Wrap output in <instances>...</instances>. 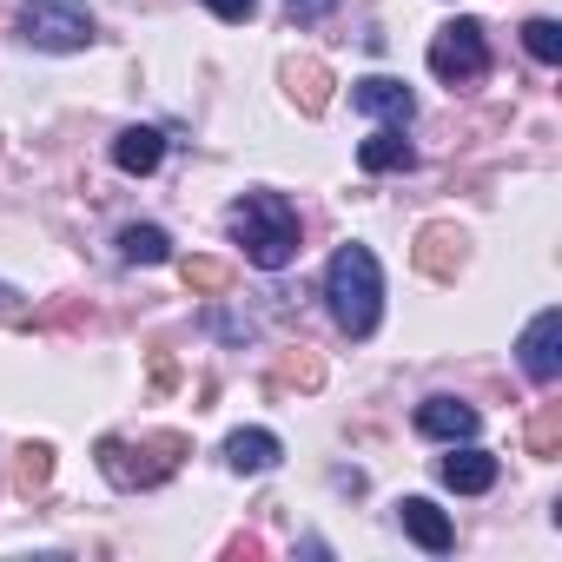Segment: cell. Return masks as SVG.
Returning <instances> with one entry per match:
<instances>
[{
    "label": "cell",
    "instance_id": "obj_1",
    "mask_svg": "<svg viewBox=\"0 0 562 562\" xmlns=\"http://www.w3.org/2000/svg\"><path fill=\"white\" fill-rule=\"evenodd\" d=\"M325 305H331V318H338L345 338H371L378 331V318H384V265H378L371 245L351 238V245L331 251V265H325Z\"/></svg>",
    "mask_w": 562,
    "mask_h": 562
},
{
    "label": "cell",
    "instance_id": "obj_2",
    "mask_svg": "<svg viewBox=\"0 0 562 562\" xmlns=\"http://www.w3.org/2000/svg\"><path fill=\"white\" fill-rule=\"evenodd\" d=\"M232 238L245 245V258L258 271H285L299 258V212L292 199H278V192H245L232 205Z\"/></svg>",
    "mask_w": 562,
    "mask_h": 562
},
{
    "label": "cell",
    "instance_id": "obj_3",
    "mask_svg": "<svg viewBox=\"0 0 562 562\" xmlns=\"http://www.w3.org/2000/svg\"><path fill=\"white\" fill-rule=\"evenodd\" d=\"M186 450H192V443H186L179 430H159V437H146V443L106 437V443H100V470H106V483H120V490H153V483H166V476L179 470Z\"/></svg>",
    "mask_w": 562,
    "mask_h": 562
},
{
    "label": "cell",
    "instance_id": "obj_4",
    "mask_svg": "<svg viewBox=\"0 0 562 562\" xmlns=\"http://www.w3.org/2000/svg\"><path fill=\"white\" fill-rule=\"evenodd\" d=\"M21 41L41 54H80V47H93V8L87 0H27Z\"/></svg>",
    "mask_w": 562,
    "mask_h": 562
},
{
    "label": "cell",
    "instance_id": "obj_5",
    "mask_svg": "<svg viewBox=\"0 0 562 562\" xmlns=\"http://www.w3.org/2000/svg\"><path fill=\"white\" fill-rule=\"evenodd\" d=\"M430 74L443 87H476L490 74V41H483V21H450L430 34Z\"/></svg>",
    "mask_w": 562,
    "mask_h": 562
},
{
    "label": "cell",
    "instance_id": "obj_6",
    "mask_svg": "<svg viewBox=\"0 0 562 562\" xmlns=\"http://www.w3.org/2000/svg\"><path fill=\"white\" fill-rule=\"evenodd\" d=\"M516 358H522L529 384H555V378H562V312H555V305L529 318V331H522Z\"/></svg>",
    "mask_w": 562,
    "mask_h": 562
},
{
    "label": "cell",
    "instance_id": "obj_7",
    "mask_svg": "<svg viewBox=\"0 0 562 562\" xmlns=\"http://www.w3.org/2000/svg\"><path fill=\"white\" fill-rule=\"evenodd\" d=\"M351 106H358V113H371V120H391V126H411V113H417L411 87H404V80H391V74L358 80V87H351Z\"/></svg>",
    "mask_w": 562,
    "mask_h": 562
},
{
    "label": "cell",
    "instance_id": "obj_8",
    "mask_svg": "<svg viewBox=\"0 0 562 562\" xmlns=\"http://www.w3.org/2000/svg\"><path fill=\"white\" fill-rule=\"evenodd\" d=\"M476 404H463V397H424L417 404V430L424 437H437V443H470L476 437Z\"/></svg>",
    "mask_w": 562,
    "mask_h": 562
},
{
    "label": "cell",
    "instance_id": "obj_9",
    "mask_svg": "<svg viewBox=\"0 0 562 562\" xmlns=\"http://www.w3.org/2000/svg\"><path fill=\"white\" fill-rule=\"evenodd\" d=\"M411 258H417L424 278H457V271H463V232H457V225H424Z\"/></svg>",
    "mask_w": 562,
    "mask_h": 562
},
{
    "label": "cell",
    "instance_id": "obj_10",
    "mask_svg": "<svg viewBox=\"0 0 562 562\" xmlns=\"http://www.w3.org/2000/svg\"><path fill=\"white\" fill-rule=\"evenodd\" d=\"M437 476H443V490H457V496H483V490L496 483V457L476 450V443H463V450H450V457L437 463Z\"/></svg>",
    "mask_w": 562,
    "mask_h": 562
},
{
    "label": "cell",
    "instance_id": "obj_11",
    "mask_svg": "<svg viewBox=\"0 0 562 562\" xmlns=\"http://www.w3.org/2000/svg\"><path fill=\"white\" fill-rule=\"evenodd\" d=\"M397 522H404V536H411V542H424L430 555H443V549L457 542L450 516H443V509H437L430 496H404V503H397Z\"/></svg>",
    "mask_w": 562,
    "mask_h": 562
},
{
    "label": "cell",
    "instance_id": "obj_12",
    "mask_svg": "<svg viewBox=\"0 0 562 562\" xmlns=\"http://www.w3.org/2000/svg\"><path fill=\"white\" fill-rule=\"evenodd\" d=\"M159 159H166V133H159V126H126V133L113 139V166L133 172V179L159 172Z\"/></svg>",
    "mask_w": 562,
    "mask_h": 562
},
{
    "label": "cell",
    "instance_id": "obj_13",
    "mask_svg": "<svg viewBox=\"0 0 562 562\" xmlns=\"http://www.w3.org/2000/svg\"><path fill=\"white\" fill-rule=\"evenodd\" d=\"M278 457H285V443H278L271 430H232V437H225V463H232L238 476H265Z\"/></svg>",
    "mask_w": 562,
    "mask_h": 562
},
{
    "label": "cell",
    "instance_id": "obj_14",
    "mask_svg": "<svg viewBox=\"0 0 562 562\" xmlns=\"http://www.w3.org/2000/svg\"><path fill=\"white\" fill-rule=\"evenodd\" d=\"M358 166H364V172H411V166H417V146L404 139V126H384V133H371V139L358 146Z\"/></svg>",
    "mask_w": 562,
    "mask_h": 562
},
{
    "label": "cell",
    "instance_id": "obj_15",
    "mask_svg": "<svg viewBox=\"0 0 562 562\" xmlns=\"http://www.w3.org/2000/svg\"><path fill=\"white\" fill-rule=\"evenodd\" d=\"M285 87H292L299 113H325L331 106V67L325 60H292L285 67Z\"/></svg>",
    "mask_w": 562,
    "mask_h": 562
},
{
    "label": "cell",
    "instance_id": "obj_16",
    "mask_svg": "<svg viewBox=\"0 0 562 562\" xmlns=\"http://www.w3.org/2000/svg\"><path fill=\"white\" fill-rule=\"evenodd\" d=\"M120 258H126V265H166V258H172L166 225H126V232H120Z\"/></svg>",
    "mask_w": 562,
    "mask_h": 562
},
{
    "label": "cell",
    "instance_id": "obj_17",
    "mask_svg": "<svg viewBox=\"0 0 562 562\" xmlns=\"http://www.w3.org/2000/svg\"><path fill=\"white\" fill-rule=\"evenodd\" d=\"M179 278H186V292H199V299H212V292H225V285H232V271H225L218 258H186V265H179Z\"/></svg>",
    "mask_w": 562,
    "mask_h": 562
},
{
    "label": "cell",
    "instance_id": "obj_18",
    "mask_svg": "<svg viewBox=\"0 0 562 562\" xmlns=\"http://www.w3.org/2000/svg\"><path fill=\"white\" fill-rule=\"evenodd\" d=\"M522 47H529V60L555 67V60H562V27H555V21H529V27H522Z\"/></svg>",
    "mask_w": 562,
    "mask_h": 562
},
{
    "label": "cell",
    "instance_id": "obj_19",
    "mask_svg": "<svg viewBox=\"0 0 562 562\" xmlns=\"http://www.w3.org/2000/svg\"><path fill=\"white\" fill-rule=\"evenodd\" d=\"M47 476H54V450H47V443H27L21 463H14V483H21V490H41Z\"/></svg>",
    "mask_w": 562,
    "mask_h": 562
},
{
    "label": "cell",
    "instance_id": "obj_20",
    "mask_svg": "<svg viewBox=\"0 0 562 562\" xmlns=\"http://www.w3.org/2000/svg\"><path fill=\"white\" fill-rule=\"evenodd\" d=\"M555 443H562V404H549V411L529 424V450H536V457H555Z\"/></svg>",
    "mask_w": 562,
    "mask_h": 562
},
{
    "label": "cell",
    "instance_id": "obj_21",
    "mask_svg": "<svg viewBox=\"0 0 562 562\" xmlns=\"http://www.w3.org/2000/svg\"><path fill=\"white\" fill-rule=\"evenodd\" d=\"M318 378H325V364L305 351V358H292V364H278V384H305V391H318Z\"/></svg>",
    "mask_w": 562,
    "mask_h": 562
},
{
    "label": "cell",
    "instance_id": "obj_22",
    "mask_svg": "<svg viewBox=\"0 0 562 562\" xmlns=\"http://www.w3.org/2000/svg\"><path fill=\"white\" fill-rule=\"evenodd\" d=\"M205 8H212L218 21H251V14H258V0H205Z\"/></svg>",
    "mask_w": 562,
    "mask_h": 562
},
{
    "label": "cell",
    "instance_id": "obj_23",
    "mask_svg": "<svg viewBox=\"0 0 562 562\" xmlns=\"http://www.w3.org/2000/svg\"><path fill=\"white\" fill-rule=\"evenodd\" d=\"M331 8H338V0H292V21H299V27H312V21H325Z\"/></svg>",
    "mask_w": 562,
    "mask_h": 562
},
{
    "label": "cell",
    "instance_id": "obj_24",
    "mask_svg": "<svg viewBox=\"0 0 562 562\" xmlns=\"http://www.w3.org/2000/svg\"><path fill=\"white\" fill-rule=\"evenodd\" d=\"M14 312H21V292H14V285H0V318H14Z\"/></svg>",
    "mask_w": 562,
    "mask_h": 562
}]
</instances>
